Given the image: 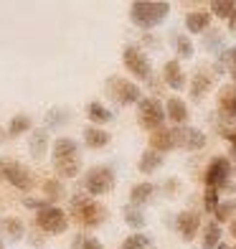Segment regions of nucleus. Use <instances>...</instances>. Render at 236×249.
Here are the masks:
<instances>
[{
	"mask_svg": "<svg viewBox=\"0 0 236 249\" xmlns=\"http://www.w3.org/2000/svg\"><path fill=\"white\" fill-rule=\"evenodd\" d=\"M219 206H221L219 191H216V188H206V194H203V209H206L208 213H216Z\"/></svg>",
	"mask_w": 236,
	"mask_h": 249,
	"instance_id": "nucleus-31",
	"label": "nucleus"
},
{
	"mask_svg": "<svg viewBox=\"0 0 236 249\" xmlns=\"http://www.w3.org/2000/svg\"><path fill=\"white\" fill-rule=\"evenodd\" d=\"M211 87H213V74H208L206 69H201V71L193 74V79H190V97L193 99L206 97L211 92Z\"/></svg>",
	"mask_w": 236,
	"mask_h": 249,
	"instance_id": "nucleus-19",
	"label": "nucleus"
},
{
	"mask_svg": "<svg viewBox=\"0 0 236 249\" xmlns=\"http://www.w3.org/2000/svg\"><path fill=\"white\" fill-rule=\"evenodd\" d=\"M221 64L226 66L229 71H231V69H236V46H234V49H226V51L221 53Z\"/></svg>",
	"mask_w": 236,
	"mask_h": 249,
	"instance_id": "nucleus-35",
	"label": "nucleus"
},
{
	"mask_svg": "<svg viewBox=\"0 0 236 249\" xmlns=\"http://www.w3.org/2000/svg\"><path fill=\"white\" fill-rule=\"evenodd\" d=\"M148 142H150V150L160 153V155L163 153H170V150H175V132H173V127L155 130V132H150Z\"/></svg>",
	"mask_w": 236,
	"mask_h": 249,
	"instance_id": "nucleus-13",
	"label": "nucleus"
},
{
	"mask_svg": "<svg viewBox=\"0 0 236 249\" xmlns=\"http://www.w3.org/2000/svg\"><path fill=\"white\" fill-rule=\"evenodd\" d=\"M234 209H236V201H229V203H221V206L216 209V224H221V221H229L231 219V213H234Z\"/></svg>",
	"mask_w": 236,
	"mask_h": 249,
	"instance_id": "nucleus-34",
	"label": "nucleus"
},
{
	"mask_svg": "<svg viewBox=\"0 0 236 249\" xmlns=\"http://www.w3.org/2000/svg\"><path fill=\"white\" fill-rule=\"evenodd\" d=\"M36 226L43 234H64L69 229V216L59 206H49L36 213Z\"/></svg>",
	"mask_w": 236,
	"mask_h": 249,
	"instance_id": "nucleus-9",
	"label": "nucleus"
},
{
	"mask_svg": "<svg viewBox=\"0 0 236 249\" xmlns=\"http://www.w3.org/2000/svg\"><path fill=\"white\" fill-rule=\"evenodd\" d=\"M84 142L89 150H102L107 148V145L112 142V135L102 127H94V124H89V127L84 130Z\"/></svg>",
	"mask_w": 236,
	"mask_h": 249,
	"instance_id": "nucleus-18",
	"label": "nucleus"
},
{
	"mask_svg": "<svg viewBox=\"0 0 236 249\" xmlns=\"http://www.w3.org/2000/svg\"><path fill=\"white\" fill-rule=\"evenodd\" d=\"M53 168L61 178H74L82 171L79 145L71 138H56L53 140Z\"/></svg>",
	"mask_w": 236,
	"mask_h": 249,
	"instance_id": "nucleus-2",
	"label": "nucleus"
},
{
	"mask_svg": "<svg viewBox=\"0 0 236 249\" xmlns=\"http://www.w3.org/2000/svg\"><path fill=\"white\" fill-rule=\"evenodd\" d=\"M234 249H236V247H234Z\"/></svg>",
	"mask_w": 236,
	"mask_h": 249,
	"instance_id": "nucleus-43",
	"label": "nucleus"
},
{
	"mask_svg": "<svg viewBox=\"0 0 236 249\" xmlns=\"http://www.w3.org/2000/svg\"><path fill=\"white\" fill-rule=\"evenodd\" d=\"M122 216H125V224L130 226L132 231H142V229H145V224H148V219H145L142 209L132 206V203H127V206L122 209Z\"/></svg>",
	"mask_w": 236,
	"mask_h": 249,
	"instance_id": "nucleus-24",
	"label": "nucleus"
},
{
	"mask_svg": "<svg viewBox=\"0 0 236 249\" xmlns=\"http://www.w3.org/2000/svg\"><path fill=\"white\" fill-rule=\"evenodd\" d=\"M175 132V148L188 150V153H196V150H203L206 148V135L201 132L198 127H173Z\"/></svg>",
	"mask_w": 236,
	"mask_h": 249,
	"instance_id": "nucleus-11",
	"label": "nucleus"
},
{
	"mask_svg": "<svg viewBox=\"0 0 236 249\" xmlns=\"http://www.w3.org/2000/svg\"><path fill=\"white\" fill-rule=\"evenodd\" d=\"M86 117L92 120L94 127H97V124H107V122L115 120V112L107 109L102 102H89V105H86Z\"/></svg>",
	"mask_w": 236,
	"mask_h": 249,
	"instance_id": "nucleus-23",
	"label": "nucleus"
},
{
	"mask_svg": "<svg viewBox=\"0 0 236 249\" xmlns=\"http://www.w3.org/2000/svg\"><path fill=\"white\" fill-rule=\"evenodd\" d=\"M211 18H213V16H211L208 8L190 10V13L185 16V28H188V33H203V31H208Z\"/></svg>",
	"mask_w": 236,
	"mask_h": 249,
	"instance_id": "nucleus-17",
	"label": "nucleus"
},
{
	"mask_svg": "<svg viewBox=\"0 0 236 249\" xmlns=\"http://www.w3.org/2000/svg\"><path fill=\"white\" fill-rule=\"evenodd\" d=\"M229 231H231V236H236V219H231V224H229Z\"/></svg>",
	"mask_w": 236,
	"mask_h": 249,
	"instance_id": "nucleus-38",
	"label": "nucleus"
},
{
	"mask_svg": "<svg viewBox=\"0 0 236 249\" xmlns=\"http://www.w3.org/2000/svg\"><path fill=\"white\" fill-rule=\"evenodd\" d=\"M23 206L36 209V211H43V209H49L51 203H49V201H38V198H23Z\"/></svg>",
	"mask_w": 236,
	"mask_h": 249,
	"instance_id": "nucleus-36",
	"label": "nucleus"
},
{
	"mask_svg": "<svg viewBox=\"0 0 236 249\" xmlns=\"http://www.w3.org/2000/svg\"><path fill=\"white\" fill-rule=\"evenodd\" d=\"M119 249H155V244L145 231H132L130 236H125V242L119 244Z\"/></svg>",
	"mask_w": 236,
	"mask_h": 249,
	"instance_id": "nucleus-25",
	"label": "nucleus"
},
{
	"mask_svg": "<svg viewBox=\"0 0 236 249\" xmlns=\"http://www.w3.org/2000/svg\"><path fill=\"white\" fill-rule=\"evenodd\" d=\"M229 31H231L234 36H236V10H234V16L229 18Z\"/></svg>",
	"mask_w": 236,
	"mask_h": 249,
	"instance_id": "nucleus-37",
	"label": "nucleus"
},
{
	"mask_svg": "<svg viewBox=\"0 0 236 249\" xmlns=\"http://www.w3.org/2000/svg\"><path fill=\"white\" fill-rule=\"evenodd\" d=\"M229 178H231V160L229 158H213L203 173V183H206V188L221 191L229 183Z\"/></svg>",
	"mask_w": 236,
	"mask_h": 249,
	"instance_id": "nucleus-10",
	"label": "nucleus"
},
{
	"mask_svg": "<svg viewBox=\"0 0 236 249\" xmlns=\"http://www.w3.org/2000/svg\"><path fill=\"white\" fill-rule=\"evenodd\" d=\"M229 74H231V79H234V84H236V69H231Z\"/></svg>",
	"mask_w": 236,
	"mask_h": 249,
	"instance_id": "nucleus-39",
	"label": "nucleus"
},
{
	"mask_svg": "<svg viewBox=\"0 0 236 249\" xmlns=\"http://www.w3.org/2000/svg\"><path fill=\"white\" fill-rule=\"evenodd\" d=\"M28 148H31V155H33V158H43V155H46V153H49V130H46V127L33 130Z\"/></svg>",
	"mask_w": 236,
	"mask_h": 249,
	"instance_id": "nucleus-22",
	"label": "nucleus"
},
{
	"mask_svg": "<svg viewBox=\"0 0 236 249\" xmlns=\"http://www.w3.org/2000/svg\"><path fill=\"white\" fill-rule=\"evenodd\" d=\"M117 186V176L109 165H94L84 176V188L89 196H104Z\"/></svg>",
	"mask_w": 236,
	"mask_h": 249,
	"instance_id": "nucleus-6",
	"label": "nucleus"
},
{
	"mask_svg": "<svg viewBox=\"0 0 236 249\" xmlns=\"http://www.w3.org/2000/svg\"><path fill=\"white\" fill-rule=\"evenodd\" d=\"M137 120H140V127L155 132V130H163L165 127V105L157 97H142V102L137 105Z\"/></svg>",
	"mask_w": 236,
	"mask_h": 249,
	"instance_id": "nucleus-4",
	"label": "nucleus"
},
{
	"mask_svg": "<svg viewBox=\"0 0 236 249\" xmlns=\"http://www.w3.org/2000/svg\"><path fill=\"white\" fill-rule=\"evenodd\" d=\"M163 82L170 87L173 92H181V89L185 87V74H183L181 64H178L175 59L165 61V66H163Z\"/></svg>",
	"mask_w": 236,
	"mask_h": 249,
	"instance_id": "nucleus-15",
	"label": "nucleus"
},
{
	"mask_svg": "<svg viewBox=\"0 0 236 249\" xmlns=\"http://www.w3.org/2000/svg\"><path fill=\"white\" fill-rule=\"evenodd\" d=\"M107 92L122 107L140 105L142 102V89L135 82H130V79H125V76H109L107 79Z\"/></svg>",
	"mask_w": 236,
	"mask_h": 249,
	"instance_id": "nucleus-5",
	"label": "nucleus"
},
{
	"mask_svg": "<svg viewBox=\"0 0 236 249\" xmlns=\"http://www.w3.org/2000/svg\"><path fill=\"white\" fill-rule=\"evenodd\" d=\"M211 16H216V18H231L234 16V10H236V3H234V0H213V3H211Z\"/></svg>",
	"mask_w": 236,
	"mask_h": 249,
	"instance_id": "nucleus-28",
	"label": "nucleus"
},
{
	"mask_svg": "<svg viewBox=\"0 0 236 249\" xmlns=\"http://www.w3.org/2000/svg\"><path fill=\"white\" fill-rule=\"evenodd\" d=\"M175 229L183 239H196V234L201 229V216L196 211H181L175 216Z\"/></svg>",
	"mask_w": 236,
	"mask_h": 249,
	"instance_id": "nucleus-12",
	"label": "nucleus"
},
{
	"mask_svg": "<svg viewBox=\"0 0 236 249\" xmlns=\"http://www.w3.org/2000/svg\"><path fill=\"white\" fill-rule=\"evenodd\" d=\"M165 115L173 122V127H185L188 122V105L181 97H170L165 102Z\"/></svg>",
	"mask_w": 236,
	"mask_h": 249,
	"instance_id": "nucleus-14",
	"label": "nucleus"
},
{
	"mask_svg": "<svg viewBox=\"0 0 236 249\" xmlns=\"http://www.w3.org/2000/svg\"><path fill=\"white\" fill-rule=\"evenodd\" d=\"M3 231H5L13 242H18L20 236H23V221H20V219H13V216H8V219H3Z\"/></svg>",
	"mask_w": 236,
	"mask_h": 249,
	"instance_id": "nucleus-30",
	"label": "nucleus"
},
{
	"mask_svg": "<svg viewBox=\"0 0 236 249\" xmlns=\"http://www.w3.org/2000/svg\"><path fill=\"white\" fill-rule=\"evenodd\" d=\"M155 198V186L152 183H135L132 188H130V203L132 206H137V209H142L145 203H150Z\"/></svg>",
	"mask_w": 236,
	"mask_h": 249,
	"instance_id": "nucleus-20",
	"label": "nucleus"
},
{
	"mask_svg": "<svg viewBox=\"0 0 236 249\" xmlns=\"http://www.w3.org/2000/svg\"><path fill=\"white\" fill-rule=\"evenodd\" d=\"M74 249H104V244L97 239V236H76L74 239Z\"/></svg>",
	"mask_w": 236,
	"mask_h": 249,
	"instance_id": "nucleus-33",
	"label": "nucleus"
},
{
	"mask_svg": "<svg viewBox=\"0 0 236 249\" xmlns=\"http://www.w3.org/2000/svg\"><path fill=\"white\" fill-rule=\"evenodd\" d=\"M0 135H3V130H0Z\"/></svg>",
	"mask_w": 236,
	"mask_h": 249,
	"instance_id": "nucleus-42",
	"label": "nucleus"
},
{
	"mask_svg": "<svg viewBox=\"0 0 236 249\" xmlns=\"http://www.w3.org/2000/svg\"><path fill=\"white\" fill-rule=\"evenodd\" d=\"M0 178L18 191H31L33 188V173L26 165H20L16 160H0Z\"/></svg>",
	"mask_w": 236,
	"mask_h": 249,
	"instance_id": "nucleus-8",
	"label": "nucleus"
},
{
	"mask_svg": "<svg viewBox=\"0 0 236 249\" xmlns=\"http://www.w3.org/2000/svg\"><path fill=\"white\" fill-rule=\"evenodd\" d=\"M33 127V122L28 115H13V120H10L8 124V135H13V138H18V135H23Z\"/></svg>",
	"mask_w": 236,
	"mask_h": 249,
	"instance_id": "nucleus-27",
	"label": "nucleus"
},
{
	"mask_svg": "<svg viewBox=\"0 0 236 249\" xmlns=\"http://www.w3.org/2000/svg\"><path fill=\"white\" fill-rule=\"evenodd\" d=\"M201 244H203V249H216L221 244V226L216 221L206 224L203 229V239H201Z\"/></svg>",
	"mask_w": 236,
	"mask_h": 249,
	"instance_id": "nucleus-26",
	"label": "nucleus"
},
{
	"mask_svg": "<svg viewBox=\"0 0 236 249\" xmlns=\"http://www.w3.org/2000/svg\"><path fill=\"white\" fill-rule=\"evenodd\" d=\"M216 249H229V247H226V244H223V242H221V244H219Z\"/></svg>",
	"mask_w": 236,
	"mask_h": 249,
	"instance_id": "nucleus-40",
	"label": "nucleus"
},
{
	"mask_svg": "<svg viewBox=\"0 0 236 249\" xmlns=\"http://www.w3.org/2000/svg\"><path fill=\"white\" fill-rule=\"evenodd\" d=\"M163 163H165V158L160 155V153H155V150H145L142 155H140V163H137V168H140V173H145V176H152L157 168H163Z\"/></svg>",
	"mask_w": 236,
	"mask_h": 249,
	"instance_id": "nucleus-21",
	"label": "nucleus"
},
{
	"mask_svg": "<svg viewBox=\"0 0 236 249\" xmlns=\"http://www.w3.org/2000/svg\"><path fill=\"white\" fill-rule=\"evenodd\" d=\"M219 112L223 117L236 120V84H223L219 89Z\"/></svg>",
	"mask_w": 236,
	"mask_h": 249,
	"instance_id": "nucleus-16",
	"label": "nucleus"
},
{
	"mask_svg": "<svg viewBox=\"0 0 236 249\" xmlns=\"http://www.w3.org/2000/svg\"><path fill=\"white\" fill-rule=\"evenodd\" d=\"M0 249H3V239H0Z\"/></svg>",
	"mask_w": 236,
	"mask_h": 249,
	"instance_id": "nucleus-41",
	"label": "nucleus"
},
{
	"mask_svg": "<svg viewBox=\"0 0 236 249\" xmlns=\"http://www.w3.org/2000/svg\"><path fill=\"white\" fill-rule=\"evenodd\" d=\"M173 43H175V53L181 56V59H190V56H193V41H190L185 33H178V36L173 38Z\"/></svg>",
	"mask_w": 236,
	"mask_h": 249,
	"instance_id": "nucleus-29",
	"label": "nucleus"
},
{
	"mask_svg": "<svg viewBox=\"0 0 236 249\" xmlns=\"http://www.w3.org/2000/svg\"><path fill=\"white\" fill-rule=\"evenodd\" d=\"M168 16H170V3L165 0H137L130 5V20L142 31L157 28Z\"/></svg>",
	"mask_w": 236,
	"mask_h": 249,
	"instance_id": "nucleus-1",
	"label": "nucleus"
},
{
	"mask_svg": "<svg viewBox=\"0 0 236 249\" xmlns=\"http://www.w3.org/2000/svg\"><path fill=\"white\" fill-rule=\"evenodd\" d=\"M122 64H125V69L135 79H140V82H148L152 76V64L148 59V53L137 46H125V51H122Z\"/></svg>",
	"mask_w": 236,
	"mask_h": 249,
	"instance_id": "nucleus-7",
	"label": "nucleus"
},
{
	"mask_svg": "<svg viewBox=\"0 0 236 249\" xmlns=\"http://www.w3.org/2000/svg\"><path fill=\"white\" fill-rule=\"evenodd\" d=\"M43 194H46V201H59V198L64 196V188H61L59 180L49 178L46 183H43Z\"/></svg>",
	"mask_w": 236,
	"mask_h": 249,
	"instance_id": "nucleus-32",
	"label": "nucleus"
},
{
	"mask_svg": "<svg viewBox=\"0 0 236 249\" xmlns=\"http://www.w3.org/2000/svg\"><path fill=\"white\" fill-rule=\"evenodd\" d=\"M71 216L82 226H86V229H97L107 219V206L94 201V198H89V196H74L71 198Z\"/></svg>",
	"mask_w": 236,
	"mask_h": 249,
	"instance_id": "nucleus-3",
	"label": "nucleus"
}]
</instances>
